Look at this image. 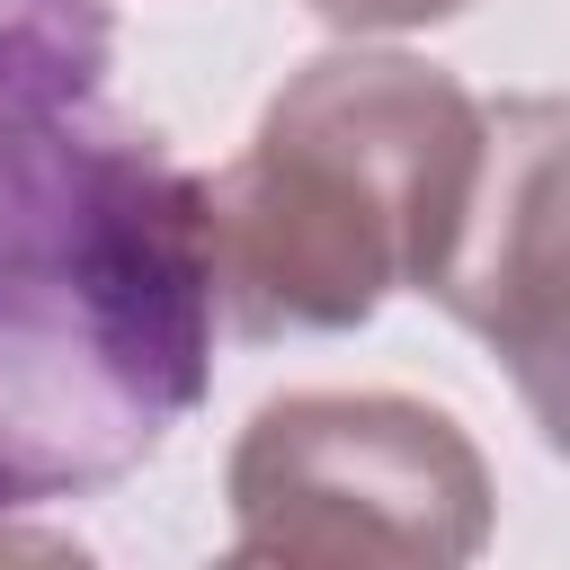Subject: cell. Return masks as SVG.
<instances>
[{
    "label": "cell",
    "instance_id": "277c9868",
    "mask_svg": "<svg viewBox=\"0 0 570 570\" xmlns=\"http://www.w3.org/2000/svg\"><path fill=\"white\" fill-rule=\"evenodd\" d=\"M214 347L80 285H0V517L142 472L205 401Z\"/></svg>",
    "mask_w": 570,
    "mask_h": 570
},
{
    "label": "cell",
    "instance_id": "3957f363",
    "mask_svg": "<svg viewBox=\"0 0 570 570\" xmlns=\"http://www.w3.org/2000/svg\"><path fill=\"white\" fill-rule=\"evenodd\" d=\"M232 561L276 570H454L490 543L481 445L410 392H285L232 463Z\"/></svg>",
    "mask_w": 570,
    "mask_h": 570
},
{
    "label": "cell",
    "instance_id": "7a4b0ae2",
    "mask_svg": "<svg viewBox=\"0 0 570 570\" xmlns=\"http://www.w3.org/2000/svg\"><path fill=\"white\" fill-rule=\"evenodd\" d=\"M107 0H0V285H80L214 347L205 178L107 98Z\"/></svg>",
    "mask_w": 570,
    "mask_h": 570
},
{
    "label": "cell",
    "instance_id": "8992f818",
    "mask_svg": "<svg viewBox=\"0 0 570 570\" xmlns=\"http://www.w3.org/2000/svg\"><path fill=\"white\" fill-rule=\"evenodd\" d=\"M338 36H410V27H445L472 0H312Z\"/></svg>",
    "mask_w": 570,
    "mask_h": 570
},
{
    "label": "cell",
    "instance_id": "5b68a950",
    "mask_svg": "<svg viewBox=\"0 0 570 570\" xmlns=\"http://www.w3.org/2000/svg\"><path fill=\"white\" fill-rule=\"evenodd\" d=\"M419 294L454 312L472 338H490L517 365L543 436H561V107L552 98L481 107V151Z\"/></svg>",
    "mask_w": 570,
    "mask_h": 570
},
{
    "label": "cell",
    "instance_id": "6da1fadb",
    "mask_svg": "<svg viewBox=\"0 0 570 570\" xmlns=\"http://www.w3.org/2000/svg\"><path fill=\"white\" fill-rule=\"evenodd\" d=\"M481 151V98L410 53H312L249 151L205 178L214 312L240 338L356 330L419 285Z\"/></svg>",
    "mask_w": 570,
    "mask_h": 570
}]
</instances>
